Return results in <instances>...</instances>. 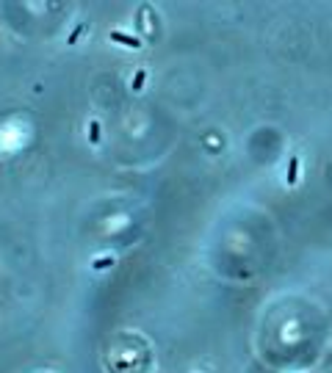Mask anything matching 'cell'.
Masks as SVG:
<instances>
[{
  "label": "cell",
  "instance_id": "cell-5",
  "mask_svg": "<svg viewBox=\"0 0 332 373\" xmlns=\"http://www.w3.org/2000/svg\"><path fill=\"white\" fill-rule=\"evenodd\" d=\"M89 138H92V144H94V147L100 144V122H97V119H92V122H89Z\"/></svg>",
  "mask_w": 332,
  "mask_h": 373
},
{
  "label": "cell",
  "instance_id": "cell-4",
  "mask_svg": "<svg viewBox=\"0 0 332 373\" xmlns=\"http://www.w3.org/2000/svg\"><path fill=\"white\" fill-rule=\"evenodd\" d=\"M144 80H147V69H139L133 75V80H130V89H133V92H142L144 89Z\"/></svg>",
  "mask_w": 332,
  "mask_h": 373
},
{
  "label": "cell",
  "instance_id": "cell-1",
  "mask_svg": "<svg viewBox=\"0 0 332 373\" xmlns=\"http://www.w3.org/2000/svg\"><path fill=\"white\" fill-rule=\"evenodd\" d=\"M111 42H119L122 47H133V50H139L142 47V42L136 39V36H130V34H125V31H111Z\"/></svg>",
  "mask_w": 332,
  "mask_h": 373
},
{
  "label": "cell",
  "instance_id": "cell-2",
  "mask_svg": "<svg viewBox=\"0 0 332 373\" xmlns=\"http://www.w3.org/2000/svg\"><path fill=\"white\" fill-rule=\"evenodd\" d=\"M113 254H103V257H97V260L92 263V271H106V268H111L113 266Z\"/></svg>",
  "mask_w": 332,
  "mask_h": 373
},
{
  "label": "cell",
  "instance_id": "cell-3",
  "mask_svg": "<svg viewBox=\"0 0 332 373\" xmlns=\"http://www.w3.org/2000/svg\"><path fill=\"white\" fill-rule=\"evenodd\" d=\"M296 180H299V155H294L288 166V185H296Z\"/></svg>",
  "mask_w": 332,
  "mask_h": 373
}]
</instances>
